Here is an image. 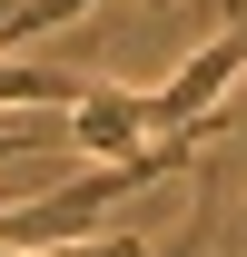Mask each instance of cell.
I'll use <instances>...</instances> for the list:
<instances>
[{
  "instance_id": "cell-1",
  "label": "cell",
  "mask_w": 247,
  "mask_h": 257,
  "mask_svg": "<svg viewBox=\"0 0 247 257\" xmlns=\"http://www.w3.org/2000/svg\"><path fill=\"white\" fill-rule=\"evenodd\" d=\"M188 159V128L149 139L139 159H89V178H60L50 198H20V208H0V247H60V237H99V218L119 208L129 188H149L158 168Z\"/></svg>"
},
{
  "instance_id": "cell-2",
  "label": "cell",
  "mask_w": 247,
  "mask_h": 257,
  "mask_svg": "<svg viewBox=\"0 0 247 257\" xmlns=\"http://www.w3.org/2000/svg\"><path fill=\"white\" fill-rule=\"evenodd\" d=\"M237 79H247V10L208 40V50H188V69L168 79V89H149V128H158V139H168V128H198Z\"/></svg>"
},
{
  "instance_id": "cell-3",
  "label": "cell",
  "mask_w": 247,
  "mask_h": 257,
  "mask_svg": "<svg viewBox=\"0 0 247 257\" xmlns=\"http://www.w3.org/2000/svg\"><path fill=\"white\" fill-rule=\"evenodd\" d=\"M158 128H149V89H119V79H89V89L69 99L60 119V149H79V159H139Z\"/></svg>"
},
{
  "instance_id": "cell-4",
  "label": "cell",
  "mask_w": 247,
  "mask_h": 257,
  "mask_svg": "<svg viewBox=\"0 0 247 257\" xmlns=\"http://www.w3.org/2000/svg\"><path fill=\"white\" fill-rule=\"evenodd\" d=\"M10 159H30V149H20V139H0V168H10Z\"/></svg>"
}]
</instances>
